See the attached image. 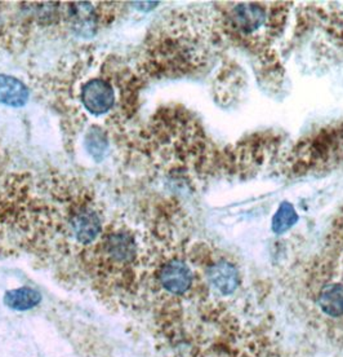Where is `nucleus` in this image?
Here are the masks:
<instances>
[{"mask_svg": "<svg viewBox=\"0 0 343 357\" xmlns=\"http://www.w3.org/2000/svg\"><path fill=\"white\" fill-rule=\"evenodd\" d=\"M234 20L237 26L244 31H253L264 24V15L262 9L253 4H241L234 10Z\"/></svg>", "mask_w": 343, "mask_h": 357, "instance_id": "10", "label": "nucleus"}, {"mask_svg": "<svg viewBox=\"0 0 343 357\" xmlns=\"http://www.w3.org/2000/svg\"><path fill=\"white\" fill-rule=\"evenodd\" d=\"M0 27H1V22H0Z\"/></svg>", "mask_w": 343, "mask_h": 357, "instance_id": "13", "label": "nucleus"}, {"mask_svg": "<svg viewBox=\"0 0 343 357\" xmlns=\"http://www.w3.org/2000/svg\"><path fill=\"white\" fill-rule=\"evenodd\" d=\"M159 280L168 293L175 295L185 294L193 284L190 268L181 260H172L161 268Z\"/></svg>", "mask_w": 343, "mask_h": 357, "instance_id": "2", "label": "nucleus"}, {"mask_svg": "<svg viewBox=\"0 0 343 357\" xmlns=\"http://www.w3.org/2000/svg\"><path fill=\"white\" fill-rule=\"evenodd\" d=\"M114 101V89L104 79H90L81 89V102L95 116L107 113Z\"/></svg>", "mask_w": 343, "mask_h": 357, "instance_id": "1", "label": "nucleus"}, {"mask_svg": "<svg viewBox=\"0 0 343 357\" xmlns=\"http://www.w3.org/2000/svg\"><path fill=\"white\" fill-rule=\"evenodd\" d=\"M298 220V215L289 202H282L273 218V231L276 234H282L289 231Z\"/></svg>", "mask_w": 343, "mask_h": 357, "instance_id": "11", "label": "nucleus"}, {"mask_svg": "<svg viewBox=\"0 0 343 357\" xmlns=\"http://www.w3.org/2000/svg\"><path fill=\"white\" fill-rule=\"evenodd\" d=\"M40 301H42L40 293H38L36 290L30 287L15 289L4 295V303L7 304L9 308L16 311L31 310L40 303Z\"/></svg>", "mask_w": 343, "mask_h": 357, "instance_id": "9", "label": "nucleus"}, {"mask_svg": "<svg viewBox=\"0 0 343 357\" xmlns=\"http://www.w3.org/2000/svg\"><path fill=\"white\" fill-rule=\"evenodd\" d=\"M70 224L77 241L86 245L95 241L102 231L101 219L90 207H80L71 216Z\"/></svg>", "mask_w": 343, "mask_h": 357, "instance_id": "3", "label": "nucleus"}, {"mask_svg": "<svg viewBox=\"0 0 343 357\" xmlns=\"http://www.w3.org/2000/svg\"><path fill=\"white\" fill-rule=\"evenodd\" d=\"M30 92L22 82L6 74H0V102L12 107H25Z\"/></svg>", "mask_w": 343, "mask_h": 357, "instance_id": "4", "label": "nucleus"}, {"mask_svg": "<svg viewBox=\"0 0 343 357\" xmlns=\"http://www.w3.org/2000/svg\"><path fill=\"white\" fill-rule=\"evenodd\" d=\"M86 148L95 160H97V161L104 160L107 149H109V142H107L105 134L97 127L90 128V131L86 137Z\"/></svg>", "mask_w": 343, "mask_h": 357, "instance_id": "12", "label": "nucleus"}, {"mask_svg": "<svg viewBox=\"0 0 343 357\" xmlns=\"http://www.w3.org/2000/svg\"><path fill=\"white\" fill-rule=\"evenodd\" d=\"M209 280L222 294H232L240 284L238 269L228 261L214 264L209 271Z\"/></svg>", "mask_w": 343, "mask_h": 357, "instance_id": "5", "label": "nucleus"}, {"mask_svg": "<svg viewBox=\"0 0 343 357\" xmlns=\"http://www.w3.org/2000/svg\"><path fill=\"white\" fill-rule=\"evenodd\" d=\"M67 18L71 27L80 36H93L96 29V13L89 3H74L69 7Z\"/></svg>", "mask_w": 343, "mask_h": 357, "instance_id": "6", "label": "nucleus"}, {"mask_svg": "<svg viewBox=\"0 0 343 357\" xmlns=\"http://www.w3.org/2000/svg\"><path fill=\"white\" fill-rule=\"evenodd\" d=\"M105 254L115 263H127L133 259L134 242L128 233L110 234L105 242Z\"/></svg>", "mask_w": 343, "mask_h": 357, "instance_id": "7", "label": "nucleus"}, {"mask_svg": "<svg viewBox=\"0 0 343 357\" xmlns=\"http://www.w3.org/2000/svg\"><path fill=\"white\" fill-rule=\"evenodd\" d=\"M319 305L321 311L332 316L340 317L343 314V285L342 284H329L324 286L319 295Z\"/></svg>", "mask_w": 343, "mask_h": 357, "instance_id": "8", "label": "nucleus"}]
</instances>
